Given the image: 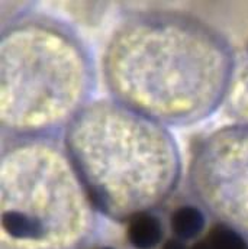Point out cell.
<instances>
[{"label": "cell", "instance_id": "30bf717a", "mask_svg": "<svg viewBox=\"0 0 248 249\" xmlns=\"http://www.w3.org/2000/svg\"><path fill=\"white\" fill-rule=\"evenodd\" d=\"M189 249H210V248H209V245H208L206 239L203 238V239H200V241L194 242L191 247H189Z\"/></svg>", "mask_w": 248, "mask_h": 249}, {"label": "cell", "instance_id": "8fae6325", "mask_svg": "<svg viewBox=\"0 0 248 249\" xmlns=\"http://www.w3.org/2000/svg\"><path fill=\"white\" fill-rule=\"evenodd\" d=\"M86 249H112V248H108V247H99V248H86Z\"/></svg>", "mask_w": 248, "mask_h": 249}, {"label": "cell", "instance_id": "6da1fadb", "mask_svg": "<svg viewBox=\"0 0 248 249\" xmlns=\"http://www.w3.org/2000/svg\"><path fill=\"white\" fill-rule=\"evenodd\" d=\"M235 64L227 41L199 19L141 13L114 34L103 72L116 102L167 124L209 116L227 97Z\"/></svg>", "mask_w": 248, "mask_h": 249}, {"label": "cell", "instance_id": "8992f818", "mask_svg": "<svg viewBox=\"0 0 248 249\" xmlns=\"http://www.w3.org/2000/svg\"><path fill=\"white\" fill-rule=\"evenodd\" d=\"M126 238L135 249H155L164 239V225L154 212L139 213L128 220Z\"/></svg>", "mask_w": 248, "mask_h": 249}, {"label": "cell", "instance_id": "5b68a950", "mask_svg": "<svg viewBox=\"0 0 248 249\" xmlns=\"http://www.w3.org/2000/svg\"><path fill=\"white\" fill-rule=\"evenodd\" d=\"M189 184L218 223L248 238V126L222 127L194 151Z\"/></svg>", "mask_w": 248, "mask_h": 249}, {"label": "cell", "instance_id": "ba28073f", "mask_svg": "<svg viewBox=\"0 0 248 249\" xmlns=\"http://www.w3.org/2000/svg\"><path fill=\"white\" fill-rule=\"evenodd\" d=\"M210 249H248V238L231 226L216 223L205 236Z\"/></svg>", "mask_w": 248, "mask_h": 249}, {"label": "cell", "instance_id": "7a4b0ae2", "mask_svg": "<svg viewBox=\"0 0 248 249\" xmlns=\"http://www.w3.org/2000/svg\"><path fill=\"white\" fill-rule=\"evenodd\" d=\"M65 149L97 210L118 222L157 209L180 180L172 133L116 100L89 103L67 126Z\"/></svg>", "mask_w": 248, "mask_h": 249}, {"label": "cell", "instance_id": "9c48e42d", "mask_svg": "<svg viewBox=\"0 0 248 249\" xmlns=\"http://www.w3.org/2000/svg\"><path fill=\"white\" fill-rule=\"evenodd\" d=\"M161 249H189V247L186 245V242L173 236L161 245Z\"/></svg>", "mask_w": 248, "mask_h": 249}, {"label": "cell", "instance_id": "3957f363", "mask_svg": "<svg viewBox=\"0 0 248 249\" xmlns=\"http://www.w3.org/2000/svg\"><path fill=\"white\" fill-rule=\"evenodd\" d=\"M3 136H53L87 106L93 65L65 25L28 16L3 28L0 42Z\"/></svg>", "mask_w": 248, "mask_h": 249}, {"label": "cell", "instance_id": "277c9868", "mask_svg": "<svg viewBox=\"0 0 248 249\" xmlns=\"http://www.w3.org/2000/svg\"><path fill=\"white\" fill-rule=\"evenodd\" d=\"M97 207L53 136H6L0 161V249H86Z\"/></svg>", "mask_w": 248, "mask_h": 249}, {"label": "cell", "instance_id": "52a82bcc", "mask_svg": "<svg viewBox=\"0 0 248 249\" xmlns=\"http://www.w3.org/2000/svg\"><path fill=\"white\" fill-rule=\"evenodd\" d=\"M206 228V216L203 210L193 204L177 207L170 214V231L174 238L189 242L202 235Z\"/></svg>", "mask_w": 248, "mask_h": 249}]
</instances>
